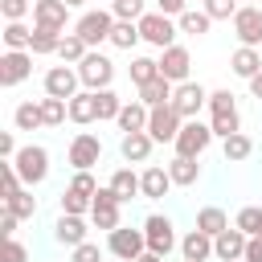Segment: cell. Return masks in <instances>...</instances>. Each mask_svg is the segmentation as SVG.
<instances>
[{
	"mask_svg": "<svg viewBox=\"0 0 262 262\" xmlns=\"http://www.w3.org/2000/svg\"><path fill=\"white\" fill-rule=\"evenodd\" d=\"M233 225H237L246 237H258V229H262V205H246V209H237Z\"/></svg>",
	"mask_w": 262,
	"mask_h": 262,
	"instance_id": "42",
	"label": "cell"
},
{
	"mask_svg": "<svg viewBox=\"0 0 262 262\" xmlns=\"http://www.w3.org/2000/svg\"><path fill=\"white\" fill-rule=\"evenodd\" d=\"M0 205H4V209H12L20 221H33V217H37V196H33L29 188H20L16 196H8V201H0Z\"/></svg>",
	"mask_w": 262,
	"mask_h": 262,
	"instance_id": "40",
	"label": "cell"
},
{
	"mask_svg": "<svg viewBox=\"0 0 262 262\" xmlns=\"http://www.w3.org/2000/svg\"><path fill=\"white\" fill-rule=\"evenodd\" d=\"M172 106L180 111V119H196V115L209 106V90H205L201 82H192V78H188V82H180V86H176Z\"/></svg>",
	"mask_w": 262,
	"mask_h": 262,
	"instance_id": "13",
	"label": "cell"
},
{
	"mask_svg": "<svg viewBox=\"0 0 262 262\" xmlns=\"http://www.w3.org/2000/svg\"><path fill=\"white\" fill-rule=\"evenodd\" d=\"M86 233H90V229H86V217H78V213H61V217L53 221V242H57V246H70V250H74V246L90 242Z\"/></svg>",
	"mask_w": 262,
	"mask_h": 262,
	"instance_id": "16",
	"label": "cell"
},
{
	"mask_svg": "<svg viewBox=\"0 0 262 262\" xmlns=\"http://www.w3.org/2000/svg\"><path fill=\"white\" fill-rule=\"evenodd\" d=\"M143 237H147V250L151 254H160V258H168L180 242H176V225H172V217H164V213H147L143 217Z\"/></svg>",
	"mask_w": 262,
	"mask_h": 262,
	"instance_id": "4",
	"label": "cell"
},
{
	"mask_svg": "<svg viewBox=\"0 0 262 262\" xmlns=\"http://www.w3.org/2000/svg\"><path fill=\"white\" fill-rule=\"evenodd\" d=\"M156 4V12H164V16H180L184 8H188V0H151Z\"/></svg>",
	"mask_w": 262,
	"mask_h": 262,
	"instance_id": "51",
	"label": "cell"
},
{
	"mask_svg": "<svg viewBox=\"0 0 262 262\" xmlns=\"http://www.w3.org/2000/svg\"><path fill=\"white\" fill-rule=\"evenodd\" d=\"M127 74H131V82H135V86H143V82L160 78V61H156V57H131Z\"/></svg>",
	"mask_w": 262,
	"mask_h": 262,
	"instance_id": "41",
	"label": "cell"
},
{
	"mask_svg": "<svg viewBox=\"0 0 262 262\" xmlns=\"http://www.w3.org/2000/svg\"><path fill=\"white\" fill-rule=\"evenodd\" d=\"M229 70H233L237 78H246V82H250V78L262 70V53H258L254 45H237V49L229 53Z\"/></svg>",
	"mask_w": 262,
	"mask_h": 262,
	"instance_id": "25",
	"label": "cell"
},
{
	"mask_svg": "<svg viewBox=\"0 0 262 262\" xmlns=\"http://www.w3.org/2000/svg\"><path fill=\"white\" fill-rule=\"evenodd\" d=\"M119 209H123V201L111 192V184L98 188V192H94V205H90V225H94V229H106V233L119 229V225H123V221H119Z\"/></svg>",
	"mask_w": 262,
	"mask_h": 262,
	"instance_id": "11",
	"label": "cell"
},
{
	"mask_svg": "<svg viewBox=\"0 0 262 262\" xmlns=\"http://www.w3.org/2000/svg\"><path fill=\"white\" fill-rule=\"evenodd\" d=\"M139 33H143V41H147V45H156V49H168V45H176V33H180V25H176V16H164V12L147 8V12L139 16Z\"/></svg>",
	"mask_w": 262,
	"mask_h": 262,
	"instance_id": "3",
	"label": "cell"
},
{
	"mask_svg": "<svg viewBox=\"0 0 262 262\" xmlns=\"http://www.w3.org/2000/svg\"><path fill=\"white\" fill-rule=\"evenodd\" d=\"M16 221H20V217H16L12 209H4V213H0V237H16Z\"/></svg>",
	"mask_w": 262,
	"mask_h": 262,
	"instance_id": "52",
	"label": "cell"
},
{
	"mask_svg": "<svg viewBox=\"0 0 262 262\" xmlns=\"http://www.w3.org/2000/svg\"><path fill=\"white\" fill-rule=\"evenodd\" d=\"M33 74V53L29 49H4L0 53V86H20Z\"/></svg>",
	"mask_w": 262,
	"mask_h": 262,
	"instance_id": "12",
	"label": "cell"
},
{
	"mask_svg": "<svg viewBox=\"0 0 262 262\" xmlns=\"http://www.w3.org/2000/svg\"><path fill=\"white\" fill-rule=\"evenodd\" d=\"M41 86H45V94H53V98H74L78 94V86H82V78H78V66H49L45 70V78H41Z\"/></svg>",
	"mask_w": 262,
	"mask_h": 262,
	"instance_id": "10",
	"label": "cell"
},
{
	"mask_svg": "<svg viewBox=\"0 0 262 262\" xmlns=\"http://www.w3.org/2000/svg\"><path fill=\"white\" fill-rule=\"evenodd\" d=\"M4 49H29L33 45V29L25 20H4Z\"/></svg>",
	"mask_w": 262,
	"mask_h": 262,
	"instance_id": "32",
	"label": "cell"
},
{
	"mask_svg": "<svg viewBox=\"0 0 262 262\" xmlns=\"http://www.w3.org/2000/svg\"><path fill=\"white\" fill-rule=\"evenodd\" d=\"M115 262H123V258H115Z\"/></svg>",
	"mask_w": 262,
	"mask_h": 262,
	"instance_id": "59",
	"label": "cell"
},
{
	"mask_svg": "<svg viewBox=\"0 0 262 262\" xmlns=\"http://www.w3.org/2000/svg\"><path fill=\"white\" fill-rule=\"evenodd\" d=\"M135 90H139V102H147V106H164V102H172L176 82H168V78L160 74V78H151V82H143V86H135Z\"/></svg>",
	"mask_w": 262,
	"mask_h": 262,
	"instance_id": "27",
	"label": "cell"
},
{
	"mask_svg": "<svg viewBox=\"0 0 262 262\" xmlns=\"http://www.w3.org/2000/svg\"><path fill=\"white\" fill-rule=\"evenodd\" d=\"M70 123L86 127V123H98V106H94V90H78L70 98Z\"/></svg>",
	"mask_w": 262,
	"mask_h": 262,
	"instance_id": "28",
	"label": "cell"
},
{
	"mask_svg": "<svg viewBox=\"0 0 262 262\" xmlns=\"http://www.w3.org/2000/svg\"><path fill=\"white\" fill-rule=\"evenodd\" d=\"M160 74L168 78V82H188V70H192V53L184 49V45H168V49H160Z\"/></svg>",
	"mask_w": 262,
	"mask_h": 262,
	"instance_id": "15",
	"label": "cell"
},
{
	"mask_svg": "<svg viewBox=\"0 0 262 262\" xmlns=\"http://www.w3.org/2000/svg\"><path fill=\"white\" fill-rule=\"evenodd\" d=\"M106 250H111V258H123V262H135L143 250H147V237H143V229H131V225H119V229H111L106 233Z\"/></svg>",
	"mask_w": 262,
	"mask_h": 262,
	"instance_id": "8",
	"label": "cell"
},
{
	"mask_svg": "<svg viewBox=\"0 0 262 262\" xmlns=\"http://www.w3.org/2000/svg\"><path fill=\"white\" fill-rule=\"evenodd\" d=\"M98 160H102V139L94 131H78L70 139V168L74 172H90Z\"/></svg>",
	"mask_w": 262,
	"mask_h": 262,
	"instance_id": "9",
	"label": "cell"
},
{
	"mask_svg": "<svg viewBox=\"0 0 262 262\" xmlns=\"http://www.w3.org/2000/svg\"><path fill=\"white\" fill-rule=\"evenodd\" d=\"M41 115H45V127H61V123L70 119V102L45 94V98H41Z\"/></svg>",
	"mask_w": 262,
	"mask_h": 262,
	"instance_id": "38",
	"label": "cell"
},
{
	"mask_svg": "<svg viewBox=\"0 0 262 262\" xmlns=\"http://www.w3.org/2000/svg\"><path fill=\"white\" fill-rule=\"evenodd\" d=\"M201 8H205V12H209V16H213V20H233V16H237V8H242V4H237V0H205V4H201Z\"/></svg>",
	"mask_w": 262,
	"mask_h": 262,
	"instance_id": "44",
	"label": "cell"
},
{
	"mask_svg": "<svg viewBox=\"0 0 262 262\" xmlns=\"http://www.w3.org/2000/svg\"><path fill=\"white\" fill-rule=\"evenodd\" d=\"M250 94H254V98H258V102H262V70H258V74H254V78H250Z\"/></svg>",
	"mask_w": 262,
	"mask_h": 262,
	"instance_id": "54",
	"label": "cell"
},
{
	"mask_svg": "<svg viewBox=\"0 0 262 262\" xmlns=\"http://www.w3.org/2000/svg\"><path fill=\"white\" fill-rule=\"evenodd\" d=\"M180 258H184V262H209V258H213V237H209L205 229H188V233L180 237Z\"/></svg>",
	"mask_w": 262,
	"mask_h": 262,
	"instance_id": "20",
	"label": "cell"
},
{
	"mask_svg": "<svg viewBox=\"0 0 262 262\" xmlns=\"http://www.w3.org/2000/svg\"><path fill=\"white\" fill-rule=\"evenodd\" d=\"M258 237H262V229H258Z\"/></svg>",
	"mask_w": 262,
	"mask_h": 262,
	"instance_id": "58",
	"label": "cell"
},
{
	"mask_svg": "<svg viewBox=\"0 0 262 262\" xmlns=\"http://www.w3.org/2000/svg\"><path fill=\"white\" fill-rule=\"evenodd\" d=\"M246 262H262V237H250L246 242Z\"/></svg>",
	"mask_w": 262,
	"mask_h": 262,
	"instance_id": "53",
	"label": "cell"
},
{
	"mask_svg": "<svg viewBox=\"0 0 262 262\" xmlns=\"http://www.w3.org/2000/svg\"><path fill=\"white\" fill-rule=\"evenodd\" d=\"M180 127H184V119H180V111H176L172 102L151 106V115H147V135H151L156 143H176Z\"/></svg>",
	"mask_w": 262,
	"mask_h": 262,
	"instance_id": "7",
	"label": "cell"
},
{
	"mask_svg": "<svg viewBox=\"0 0 262 262\" xmlns=\"http://www.w3.org/2000/svg\"><path fill=\"white\" fill-rule=\"evenodd\" d=\"M246 233L237 229V225H229V229H221L217 237H213V258L217 262H237V258H246Z\"/></svg>",
	"mask_w": 262,
	"mask_h": 262,
	"instance_id": "17",
	"label": "cell"
},
{
	"mask_svg": "<svg viewBox=\"0 0 262 262\" xmlns=\"http://www.w3.org/2000/svg\"><path fill=\"white\" fill-rule=\"evenodd\" d=\"M147 115H151V106L147 102H139V98H131V102H123V111H119V131L127 135V131H147Z\"/></svg>",
	"mask_w": 262,
	"mask_h": 262,
	"instance_id": "23",
	"label": "cell"
},
{
	"mask_svg": "<svg viewBox=\"0 0 262 262\" xmlns=\"http://www.w3.org/2000/svg\"><path fill=\"white\" fill-rule=\"evenodd\" d=\"M70 188L82 192V196H94V192H98V180H94L90 172H74V176H70Z\"/></svg>",
	"mask_w": 262,
	"mask_h": 262,
	"instance_id": "48",
	"label": "cell"
},
{
	"mask_svg": "<svg viewBox=\"0 0 262 262\" xmlns=\"http://www.w3.org/2000/svg\"><path fill=\"white\" fill-rule=\"evenodd\" d=\"M33 12V0H0V16L4 20H25Z\"/></svg>",
	"mask_w": 262,
	"mask_h": 262,
	"instance_id": "45",
	"label": "cell"
},
{
	"mask_svg": "<svg viewBox=\"0 0 262 262\" xmlns=\"http://www.w3.org/2000/svg\"><path fill=\"white\" fill-rule=\"evenodd\" d=\"M221 151H225V160H229V164H242V160H250V151H254V139H250L246 131H237V135L221 139Z\"/></svg>",
	"mask_w": 262,
	"mask_h": 262,
	"instance_id": "34",
	"label": "cell"
},
{
	"mask_svg": "<svg viewBox=\"0 0 262 262\" xmlns=\"http://www.w3.org/2000/svg\"><path fill=\"white\" fill-rule=\"evenodd\" d=\"M209 127H213L217 139H229V135L242 131V115L237 111H217V115H209Z\"/></svg>",
	"mask_w": 262,
	"mask_h": 262,
	"instance_id": "37",
	"label": "cell"
},
{
	"mask_svg": "<svg viewBox=\"0 0 262 262\" xmlns=\"http://www.w3.org/2000/svg\"><path fill=\"white\" fill-rule=\"evenodd\" d=\"M86 53H90V45H86L78 33H66V37H61V45H57V57H61L66 66H78Z\"/></svg>",
	"mask_w": 262,
	"mask_h": 262,
	"instance_id": "36",
	"label": "cell"
},
{
	"mask_svg": "<svg viewBox=\"0 0 262 262\" xmlns=\"http://www.w3.org/2000/svg\"><path fill=\"white\" fill-rule=\"evenodd\" d=\"M139 41H143L139 20H115V29H111V45L115 49H135Z\"/></svg>",
	"mask_w": 262,
	"mask_h": 262,
	"instance_id": "31",
	"label": "cell"
},
{
	"mask_svg": "<svg viewBox=\"0 0 262 262\" xmlns=\"http://www.w3.org/2000/svg\"><path fill=\"white\" fill-rule=\"evenodd\" d=\"M111 12L119 20H139L147 12V0H111Z\"/></svg>",
	"mask_w": 262,
	"mask_h": 262,
	"instance_id": "43",
	"label": "cell"
},
{
	"mask_svg": "<svg viewBox=\"0 0 262 262\" xmlns=\"http://www.w3.org/2000/svg\"><path fill=\"white\" fill-rule=\"evenodd\" d=\"M246 4H262V0H246Z\"/></svg>",
	"mask_w": 262,
	"mask_h": 262,
	"instance_id": "57",
	"label": "cell"
},
{
	"mask_svg": "<svg viewBox=\"0 0 262 262\" xmlns=\"http://www.w3.org/2000/svg\"><path fill=\"white\" fill-rule=\"evenodd\" d=\"M33 25H49V29H61L70 25V4L66 0H33Z\"/></svg>",
	"mask_w": 262,
	"mask_h": 262,
	"instance_id": "18",
	"label": "cell"
},
{
	"mask_svg": "<svg viewBox=\"0 0 262 262\" xmlns=\"http://www.w3.org/2000/svg\"><path fill=\"white\" fill-rule=\"evenodd\" d=\"M151 147H156V139H151L147 131H127V135L119 139V156H123L127 164H147Z\"/></svg>",
	"mask_w": 262,
	"mask_h": 262,
	"instance_id": "19",
	"label": "cell"
},
{
	"mask_svg": "<svg viewBox=\"0 0 262 262\" xmlns=\"http://www.w3.org/2000/svg\"><path fill=\"white\" fill-rule=\"evenodd\" d=\"M12 127H16V131H37V127H45V115H41V98H37V102H33V98L16 102V111H12Z\"/></svg>",
	"mask_w": 262,
	"mask_h": 262,
	"instance_id": "29",
	"label": "cell"
},
{
	"mask_svg": "<svg viewBox=\"0 0 262 262\" xmlns=\"http://www.w3.org/2000/svg\"><path fill=\"white\" fill-rule=\"evenodd\" d=\"M111 192L127 205V201H135V196H143V184H139V172H131V168H115L111 172Z\"/></svg>",
	"mask_w": 262,
	"mask_h": 262,
	"instance_id": "24",
	"label": "cell"
},
{
	"mask_svg": "<svg viewBox=\"0 0 262 262\" xmlns=\"http://www.w3.org/2000/svg\"><path fill=\"white\" fill-rule=\"evenodd\" d=\"M196 229H205L209 237H217L221 229H229V217H225V209H217V205H205V209L196 213Z\"/></svg>",
	"mask_w": 262,
	"mask_h": 262,
	"instance_id": "35",
	"label": "cell"
},
{
	"mask_svg": "<svg viewBox=\"0 0 262 262\" xmlns=\"http://www.w3.org/2000/svg\"><path fill=\"white\" fill-rule=\"evenodd\" d=\"M217 135H213V127L209 123H201V119H184V127H180V135H176V156H205L209 151V143H213Z\"/></svg>",
	"mask_w": 262,
	"mask_h": 262,
	"instance_id": "6",
	"label": "cell"
},
{
	"mask_svg": "<svg viewBox=\"0 0 262 262\" xmlns=\"http://www.w3.org/2000/svg\"><path fill=\"white\" fill-rule=\"evenodd\" d=\"M78 78H82V86H86V90H106V86L115 82V61H111L106 53L90 49V53L78 61Z\"/></svg>",
	"mask_w": 262,
	"mask_h": 262,
	"instance_id": "5",
	"label": "cell"
},
{
	"mask_svg": "<svg viewBox=\"0 0 262 262\" xmlns=\"http://www.w3.org/2000/svg\"><path fill=\"white\" fill-rule=\"evenodd\" d=\"M61 29H49V25H33V45H29V53L33 57H57V45H61Z\"/></svg>",
	"mask_w": 262,
	"mask_h": 262,
	"instance_id": "26",
	"label": "cell"
},
{
	"mask_svg": "<svg viewBox=\"0 0 262 262\" xmlns=\"http://www.w3.org/2000/svg\"><path fill=\"white\" fill-rule=\"evenodd\" d=\"M12 164H16L20 180H25V188H37V184L49 180V151H45L41 143H25V147L16 151Z\"/></svg>",
	"mask_w": 262,
	"mask_h": 262,
	"instance_id": "2",
	"label": "cell"
},
{
	"mask_svg": "<svg viewBox=\"0 0 262 262\" xmlns=\"http://www.w3.org/2000/svg\"><path fill=\"white\" fill-rule=\"evenodd\" d=\"M115 12L111 8H86L78 20H74V33L94 49V45H102V41H111V29H115Z\"/></svg>",
	"mask_w": 262,
	"mask_h": 262,
	"instance_id": "1",
	"label": "cell"
},
{
	"mask_svg": "<svg viewBox=\"0 0 262 262\" xmlns=\"http://www.w3.org/2000/svg\"><path fill=\"white\" fill-rule=\"evenodd\" d=\"M217 111H237L229 90H209V115H217Z\"/></svg>",
	"mask_w": 262,
	"mask_h": 262,
	"instance_id": "47",
	"label": "cell"
},
{
	"mask_svg": "<svg viewBox=\"0 0 262 262\" xmlns=\"http://www.w3.org/2000/svg\"><path fill=\"white\" fill-rule=\"evenodd\" d=\"M16 151H20L16 147V135L12 131H0V160H16Z\"/></svg>",
	"mask_w": 262,
	"mask_h": 262,
	"instance_id": "50",
	"label": "cell"
},
{
	"mask_svg": "<svg viewBox=\"0 0 262 262\" xmlns=\"http://www.w3.org/2000/svg\"><path fill=\"white\" fill-rule=\"evenodd\" d=\"M135 262H164V258H160V254H151V250H143V254H139Z\"/></svg>",
	"mask_w": 262,
	"mask_h": 262,
	"instance_id": "55",
	"label": "cell"
},
{
	"mask_svg": "<svg viewBox=\"0 0 262 262\" xmlns=\"http://www.w3.org/2000/svg\"><path fill=\"white\" fill-rule=\"evenodd\" d=\"M94 106H98V123H115L123 111V98L106 86V90H94Z\"/></svg>",
	"mask_w": 262,
	"mask_h": 262,
	"instance_id": "33",
	"label": "cell"
},
{
	"mask_svg": "<svg viewBox=\"0 0 262 262\" xmlns=\"http://www.w3.org/2000/svg\"><path fill=\"white\" fill-rule=\"evenodd\" d=\"M66 4H70V8H82V4H86V0H66Z\"/></svg>",
	"mask_w": 262,
	"mask_h": 262,
	"instance_id": "56",
	"label": "cell"
},
{
	"mask_svg": "<svg viewBox=\"0 0 262 262\" xmlns=\"http://www.w3.org/2000/svg\"><path fill=\"white\" fill-rule=\"evenodd\" d=\"M176 25H180V33H188V37H205V33L213 29V16H209L205 8H184V12L176 16Z\"/></svg>",
	"mask_w": 262,
	"mask_h": 262,
	"instance_id": "30",
	"label": "cell"
},
{
	"mask_svg": "<svg viewBox=\"0 0 262 262\" xmlns=\"http://www.w3.org/2000/svg\"><path fill=\"white\" fill-rule=\"evenodd\" d=\"M237 262H246V258H237Z\"/></svg>",
	"mask_w": 262,
	"mask_h": 262,
	"instance_id": "60",
	"label": "cell"
},
{
	"mask_svg": "<svg viewBox=\"0 0 262 262\" xmlns=\"http://www.w3.org/2000/svg\"><path fill=\"white\" fill-rule=\"evenodd\" d=\"M70 262H102V250L94 242H82V246L70 250Z\"/></svg>",
	"mask_w": 262,
	"mask_h": 262,
	"instance_id": "49",
	"label": "cell"
},
{
	"mask_svg": "<svg viewBox=\"0 0 262 262\" xmlns=\"http://www.w3.org/2000/svg\"><path fill=\"white\" fill-rule=\"evenodd\" d=\"M139 184H143V201H160V196H168V188H172V176H168V168H160V164H147V168L139 172Z\"/></svg>",
	"mask_w": 262,
	"mask_h": 262,
	"instance_id": "21",
	"label": "cell"
},
{
	"mask_svg": "<svg viewBox=\"0 0 262 262\" xmlns=\"http://www.w3.org/2000/svg\"><path fill=\"white\" fill-rule=\"evenodd\" d=\"M233 37L242 45H262V4H242L233 16Z\"/></svg>",
	"mask_w": 262,
	"mask_h": 262,
	"instance_id": "14",
	"label": "cell"
},
{
	"mask_svg": "<svg viewBox=\"0 0 262 262\" xmlns=\"http://www.w3.org/2000/svg\"><path fill=\"white\" fill-rule=\"evenodd\" d=\"M57 205H61V213H78V217H90V205H94V196H82V192H74L70 184L61 188V196H57Z\"/></svg>",
	"mask_w": 262,
	"mask_h": 262,
	"instance_id": "39",
	"label": "cell"
},
{
	"mask_svg": "<svg viewBox=\"0 0 262 262\" xmlns=\"http://www.w3.org/2000/svg\"><path fill=\"white\" fill-rule=\"evenodd\" d=\"M0 262H29V250H25V242H16V237H4V246H0Z\"/></svg>",
	"mask_w": 262,
	"mask_h": 262,
	"instance_id": "46",
	"label": "cell"
},
{
	"mask_svg": "<svg viewBox=\"0 0 262 262\" xmlns=\"http://www.w3.org/2000/svg\"><path fill=\"white\" fill-rule=\"evenodd\" d=\"M168 176H172L176 188H192V184L201 180V164H196V156H172V160H168Z\"/></svg>",
	"mask_w": 262,
	"mask_h": 262,
	"instance_id": "22",
	"label": "cell"
}]
</instances>
